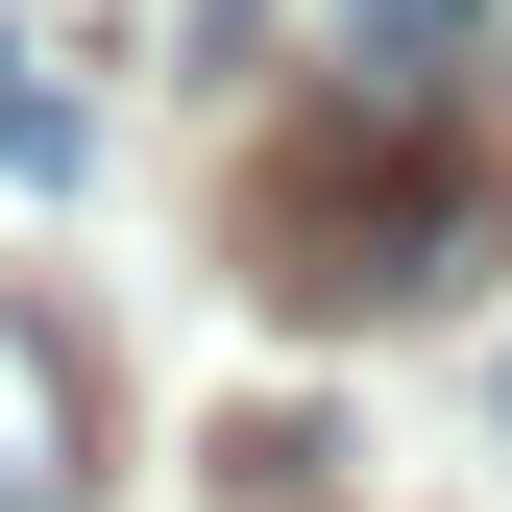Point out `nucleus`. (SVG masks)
<instances>
[{
    "mask_svg": "<svg viewBox=\"0 0 512 512\" xmlns=\"http://www.w3.org/2000/svg\"><path fill=\"white\" fill-rule=\"evenodd\" d=\"M74 488H98V391L49 317H0V512H74Z\"/></svg>",
    "mask_w": 512,
    "mask_h": 512,
    "instance_id": "obj_2",
    "label": "nucleus"
},
{
    "mask_svg": "<svg viewBox=\"0 0 512 512\" xmlns=\"http://www.w3.org/2000/svg\"><path fill=\"white\" fill-rule=\"evenodd\" d=\"M488 244H512V196H488V147H439V122H317L269 196H244V269L293 317H439Z\"/></svg>",
    "mask_w": 512,
    "mask_h": 512,
    "instance_id": "obj_1",
    "label": "nucleus"
},
{
    "mask_svg": "<svg viewBox=\"0 0 512 512\" xmlns=\"http://www.w3.org/2000/svg\"><path fill=\"white\" fill-rule=\"evenodd\" d=\"M464 25H488V0H342V49H366V74H439Z\"/></svg>",
    "mask_w": 512,
    "mask_h": 512,
    "instance_id": "obj_3",
    "label": "nucleus"
},
{
    "mask_svg": "<svg viewBox=\"0 0 512 512\" xmlns=\"http://www.w3.org/2000/svg\"><path fill=\"white\" fill-rule=\"evenodd\" d=\"M74 147H98V122H74V98H49V74H25V49H0V171H74Z\"/></svg>",
    "mask_w": 512,
    "mask_h": 512,
    "instance_id": "obj_4",
    "label": "nucleus"
},
{
    "mask_svg": "<svg viewBox=\"0 0 512 512\" xmlns=\"http://www.w3.org/2000/svg\"><path fill=\"white\" fill-rule=\"evenodd\" d=\"M488 49H512V25H488Z\"/></svg>",
    "mask_w": 512,
    "mask_h": 512,
    "instance_id": "obj_5",
    "label": "nucleus"
}]
</instances>
